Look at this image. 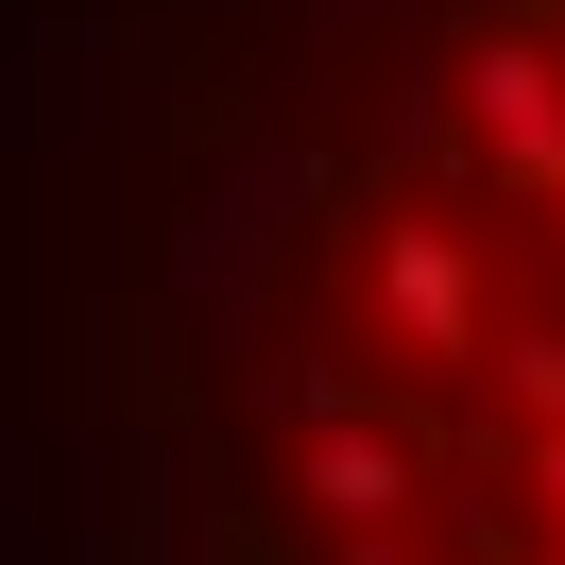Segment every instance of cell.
<instances>
[{
  "instance_id": "obj_1",
  "label": "cell",
  "mask_w": 565,
  "mask_h": 565,
  "mask_svg": "<svg viewBox=\"0 0 565 565\" xmlns=\"http://www.w3.org/2000/svg\"><path fill=\"white\" fill-rule=\"evenodd\" d=\"M223 565H565V0H360L241 120Z\"/></svg>"
}]
</instances>
